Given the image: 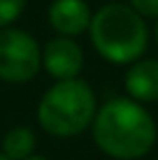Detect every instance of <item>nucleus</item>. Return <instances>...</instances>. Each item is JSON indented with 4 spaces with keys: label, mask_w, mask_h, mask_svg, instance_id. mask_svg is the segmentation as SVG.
<instances>
[{
    "label": "nucleus",
    "mask_w": 158,
    "mask_h": 160,
    "mask_svg": "<svg viewBox=\"0 0 158 160\" xmlns=\"http://www.w3.org/2000/svg\"><path fill=\"white\" fill-rule=\"evenodd\" d=\"M98 100L89 81L77 79L56 81L37 104V121L42 130L54 137H74L93 123Z\"/></svg>",
    "instance_id": "obj_3"
},
{
    "label": "nucleus",
    "mask_w": 158,
    "mask_h": 160,
    "mask_svg": "<svg viewBox=\"0 0 158 160\" xmlns=\"http://www.w3.org/2000/svg\"><path fill=\"white\" fill-rule=\"evenodd\" d=\"M42 65L56 81L77 79L84 68V51L74 37H54L42 49Z\"/></svg>",
    "instance_id": "obj_5"
},
{
    "label": "nucleus",
    "mask_w": 158,
    "mask_h": 160,
    "mask_svg": "<svg viewBox=\"0 0 158 160\" xmlns=\"http://www.w3.org/2000/svg\"><path fill=\"white\" fill-rule=\"evenodd\" d=\"M0 160H9V158H7V156H5V153H3V151H0Z\"/></svg>",
    "instance_id": "obj_12"
},
{
    "label": "nucleus",
    "mask_w": 158,
    "mask_h": 160,
    "mask_svg": "<svg viewBox=\"0 0 158 160\" xmlns=\"http://www.w3.org/2000/svg\"><path fill=\"white\" fill-rule=\"evenodd\" d=\"M91 19L93 14L84 0H54L49 7V23L63 37H79L81 32H89Z\"/></svg>",
    "instance_id": "obj_6"
},
{
    "label": "nucleus",
    "mask_w": 158,
    "mask_h": 160,
    "mask_svg": "<svg viewBox=\"0 0 158 160\" xmlns=\"http://www.w3.org/2000/svg\"><path fill=\"white\" fill-rule=\"evenodd\" d=\"M42 68L37 40L19 28H0V79L7 84L30 81Z\"/></svg>",
    "instance_id": "obj_4"
},
{
    "label": "nucleus",
    "mask_w": 158,
    "mask_h": 160,
    "mask_svg": "<svg viewBox=\"0 0 158 160\" xmlns=\"http://www.w3.org/2000/svg\"><path fill=\"white\" fill-rule=\"evenodd\" d=\"M91 44L105 60L130 65L142 58L149 44V28L130 5L112 2L100 7L89 26Z\"/></svg>",
    "instance_id": "obj_2"
},
{
    "label": "nucleus",
    "mask_w": 158,
    "mask_h": 160,
    "mask_svg": "<svg viewBox=\"0 0 158 160\" xmlns=\"http://www.w3.org/2000/svg\"><path fill=\"white\" fill-rule=\"evenodd\" d=\"M130 7L142 19H158V0H130Z\"/></svg>",
    "instance_id": "obj_10"
},
{
    "label": "nucleus",
    "mask_w": 158,
    "mask_h": 160,
    "mask_svg": "<svg viewBox=\"0 0 158 160\" xmlns=\"http://www.w3.org/2000/svg\"><path fill=\"white\" fill-rule=\"evenodd\" d=\"M128 98L137 102H156L158 100V60H135L130 63L126 77H123Z\"/></svg>",
    "instance_id": "obj_7"
},
{
    "label": "nucleus",
    "mask_w": 158,
    "mask_h": 160,
    "mask_svg": "<svg viewBox=\"0 0 158 160\" xmlns=\"http://www.w3.org/2000/svg\"><path fill=\"white\" fill-rule=\"evenodd\" d=\"M156 40H158V26H156Z\"/></svg>",
    "instance_id": "obj_13"
},
{
    "label": "nucleus",
    "mask_w": 158,
    "mask_h": 160,
    "mask_svg": "<svg viewBox=\"0 0 158 160\" xmlns=\"http://www.w3.org/2000/svg\"><path fill=\"white\" fill-rule=\"evenodd\" d=\"M26 9V0H0V28L14 23Z\"/></svg>",
    "instance_id": "obj_9"
},
{
    "label": "nucleus",
    "mask_w": 158,
    "mask_h": 160,
    "mask_svg": "<svg viewBox=\"0 0 158 160\" xmlns=\"http://www.w3.org/2000/svg\"><path fill=\"white\" fill-rule=\"evenodd\" d=\"M35 144H37L35 132L30 128H26V125H16V128L5 132L0 151H3L9 160H26L28 156H33Z\"/></svg>",
    "instance_id": "obj_8"
},
{
    "label": "nucleus",
    "mask_w": 158,
    "mask_h": 160,
    "mask_svg": "<svg viewBox=\"0 0 158 160\" xmlns=\"http://www.w3.org/2000/svg\"><path fill=\"white\" fill-rule=\"evenodd\" d=\"M93 139L102 153L116 160L144 158L156 144L154 116L133 98H116L95 112Z\"/></svg>",
    "instance_id": "obj_1"
},
{
    "label": "nucleus",
    "mask_w": 158,
    "mask_h": 160,
    "mask_svg": "<svg viewBox=\"0 0 158 160\" xmlns=\"http://www.w3.org/2000/svg\"><path fill=\"white\" fill-rule=\"evenodd\" d=\"M26 160H49V158L47 156H35V153H33V156H28Z\"/></svg>",
    "instance_id": "obj_11"
}]
</instances>
